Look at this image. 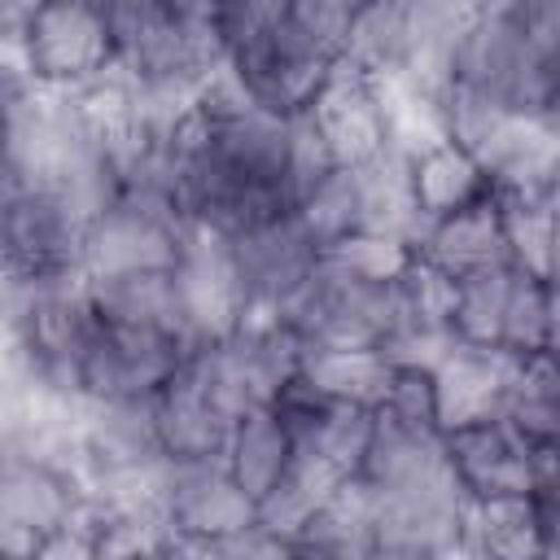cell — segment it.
I'll return each instance as SVG.
<instances>
[{
    "mask_svg": "<svg viewBox=\"0 0 560 560\" xmlns=\"http://www.w3.org/2000/svg\"><path fill=\"white\" fill-rule=\"evenodd\" d=\"M354 4L346 0H232L214 4L223 74L271 118H302L341 66Z\"/></svg>",
    "mask_w": 560,
    "mask_h": 560,
    "instance_id": "cell-1",
    "label": "cell"
},
{
    "mask_svg": "<svg viewBox=\"0 0 560 560\" xmlns=\"http://www.w3.org/2000/svg\"><path fill=\"white\" fill-rule=\"evenodd\" d=\"M118 74L158 109L188 105L219 70V31L214 4H179V0H118Z\"/></svg>",
    "mask_w": 560,
    "mask_h": 560,
    "instance_id": "cell-2",
    "label": "cell"
},
{
    "mask_svg": "<svg viewBox=\"0 0 560 560\" xmlns=\"http://www.w3.org/2000/svg\"><path fill=\"white\" fill-rule=\"evenodd\" d=\"M192 236L197 232L171 201L166 175L118 184L88 214L83 280L101 284V280L175 271Z\"/></svg>",
    "mask_w": 560,
    "mask_h": 560,
    "instance_id": "cell-3",
    "label": "cell"
},
{
    "mask_svg": "<svg viewBox=\"0 0 560 560\" xmlns=\"http://www.w3.org/2000/svg\"><path fill=\"white\" fill-rule=\"evenodd\" d=\"M88 206L61 188L0 175V284L39 289L83 280Z\"/></svg>",
    "mask_w": 560,
    "mask_h": 560,
    "instance_id": "cell-4",
    "label": "cell"
},
{
    "mask_svg": "<svg viewBox=\"0 0 560 560\" xmlns=\"http://www.w3.org/2000/svg\"><path fill=\"white\" fill-rule=\"evenodd\" d=\"M18 70L26 88L70 96L118 70L114 9L96 0L26 4L18 26Z\"/></svg>",
    "mask_w": 560,
    "mask_h": 560,
    "instance_id": "cell-5",
    "label": "cell"
},
{
    "mask_svg": "<svg viewBox=\"0 0 560 560\" xmlns=\"http://www.w3.org/2000/svg\"><path fill=\"white\" fill-rule=\"evenodd\" d=\"M88 490L66 446H0V556L26 560L44 538L88 516Z\"/></svg>",
    "mask_w": 560,
    "mask_h": 560,
    "instance_id": "cell-6",
    "label": "cell"
},
{
    "mask_svg": "<svg viewBox=\"0 0 560 560\" xmlns=\"http://www.w3.org/2000/svg\"><path fill=\"white\" fill-rule=\"evenodd\" d=\"M192 350L197 346L162 328H122V324L96 319V332L74 372V402L79 407L149 402Z\"/></svg>",
    "mask_w": 560,
    "mask_h": 560,
    "instance_id": "cell-7",
    "label": "cell"
},
{
    "mask_svg": "<svg viewBox=\"0 0 560 560\" xmlns=\"http://www.w3.org/2000/svg\"><path fill=\"white\" fill-rule=\"evenodd\" d=\"M442 459L464 503L556 494V446L521 438L508 420H481L442 433Z\"/></svg>",
    "mask_w": 560,
    "mask_h": 560,
    "instance_id": "cell-8",
    "label": "cell"
},
{
    "mask_svg": "<svg viewBox=\"0 0 560 560\" xmlns=\"http://www.w3.org/2000/svg\"><path fill=\"white\" fill-rule=\"evenodd\" d=\"M302 122L337 171H368V166L385 162L389 153H398L385 83L346 61L319 88V96L311 101Z\"/></svg>",
    "mask_w": 560,
    "mask_h": 560,
    "instance_id": "cell-9",
    "label": "cell"
},
{
    "mask_svg": "<svg viewBox=\"0 0 560 560\" xmlns=\"http://www.w3.org/2000/svg\"><path fill=\"white\" fill-rule=\"evenodd\" d=\"M219 245H223L236 289H241L245 319L280 315L302 293V284L315 276V262H319V249L302 232L293 210L249 223L232 236H219Z\"/></svg>",
    "mask_w": 560,
    "mask_h": 560,
    "instance_id": "cell-10",
    "label": "cell"
},
{
    "mask_svg": "<svg viewBox=\"0 0 560 560\" xmlns=\"http://www.w3.org/2000/svg\"><path fill=\"white\" fill-rule=\"evenodd\" d=\"M302 346H337V350H385L398 319L389 289L354 284L315 262V276L302 293L276 315Z\"/></svg>",
    "mask_w": 560,
    "mask_h": 560,
    "instance_id": "cell-11",
    "label": "cell"
},
{
    "mask_svg": "<svg viewBox=\"0 0 560 560\" xmlns=\"http://www.w3.org/2000/svg\"><path fill=\"white\" fill-rule=\"evenodd\" d=\"M153 442L162 451L166 464H206L223 455L228 429H232V411L219 402V394L210 389L197 350L179 363V372L144 402Z\"/></svg>",
    "mask_w": 560,
    "mask_h": 560,
    "instance_id": "cell-12",
    "label": "cell"
},
{
    "mask_svg": "<svg viewBox=\"0 0 560 560\" xmlns=\"http://www.w3.org/2000/svg\"><path fill=\"white\" fill-rule=\"evenodd\" d=\"M158 516L179 538L223 547L258 521V508L236 490L223 459H206V464H166L158 490Z\"/></svg>",
    "mask_w": 560,
    "mask_h": 560,
    "instance_id": "cell-13",
    "label": "cell"
},
{
    "mask_svg": "<svg viewBox=\"0 0 560 560\" xmlns=\"http://www.w3.org/2000/svg\"><path fill=\"white\" fill-rule=\"evenodd\" d=\"M556 494L486 499L464 508V560H560Z\"/></svg>",
    "mask_w": 560,
    "mask_h": 560,
    "instance_id": "cell-14",
    "label": "cell"
},
{
    "mask_svg": "<svg viewBox=\"0 0 560 560\" xmlns=\"http://www.w3.org/2000/svg\"><path fill=\"white\" fill-rule=\"evenodd\" d=\"M402 184H407V201L420 228L446 214H459L494 192L486 166L446 131L402 149Z\"/></svg>",
    "mask_w": 560,
    "mask_h": 560,
    "instance_id": "cell-15",
    "label": "cell"
},
{
    "mask_svg": "<svg viewBox=\"0 0 560 560\" xmlns=\"http://www.w3.org/2000/svg\"><path fill=\"white\" fill-rule=\"evenodd\" d=\"M433 402H438V429H468L481 420H503L508 402V381H512V359L494 350H472V346H446L433 363Z\"/></svg>",
    "mask_w": 560,
    "mask_h": 560,
    "instance_id": "cell-16",
    "label": "cell"
},
{
    "mask_svg": "<svg viewBox=\"0 0 560 560\" xmlns=\"http://www.w3.org/2000/svg\"><path fill=\"white\" fill-rule=\"evenodd\" d=\"M416 254L438 267L451 280H472L486 271L508 267V245H503V219H499V192L486 201L446 214L438 223H424L416 232Z\"/></svg>",
    "mask_w": 560,
    "mask_h": 560,
    "instance_id": "cell-17",
    "label": "cell"
},
{
    "mask_svg": "<svg viewBox=\"0 0 560 560\" xmlns=\"http://www.w3.org/2000/svg\"><path fill=\"white\" fill-rule=\"evenodd\" d=\"M219 459H223L228 477L236 481V490L254 508H262L289 481V472L298 464V446H293V433L276 407H254V411H241L232 420Z\"/></svg>",
    "mask_w": 560,
    "mask_h": 560,
    "instance_id": "cell-18",
    "label": "cell"
},
{
    "mask_svg": "<svg viewBox=\"0 0 560 560\" xmlns=\"http://www.w3.org/2000/svg\"><path fill=\"white\" fill-rule=\"evenodd\" d=\"M446 459H442V433L402 424L385 411H372V433L359 459L354 481L368 490H411L429 481H446Z\"/></svg>",
    "mask_w": 560,
    "mask_h": 560,
    "instance_id": "cell-19",
    "label": "cell"
},
{
    "mask_svg": "<svg viewBox=\"0 0 560 560\" xmlns=\"http://www.w3.org/2000/svg\"><path fill=\"white\" fill-rule=\"evenodd\" d=\"M394 359L385 350H337V346H302L298 381L328 398L359 411H376L389 389Z\"/></svg>",
    "mask_w": 560,
    "mask_h": 560,
    "instance_id": "cell-20",
    "label": "cell"
},
{
    "mask_svg": "<svg viewBox=\"0 0 560 560\" xmlns=\"http://www.w3.org/2000/svg\"><path fill=\"white\" fill-rule=\"evenodd\" d=\"M508 267L556 284V184L547 188H512L499 192Z\"/></svg>",
    "mask_w": 560,
    "mask_h": 560,
    "instance_id": "cell-21",
    "label": "cell"
},
{
    "mask_svg": "<svg viewBox=\"0 0 560 560\" xmlns=\"http://www.w3.org/2000/svg\"><path fill=\"white\" fill-rule=\"evenodd\" d=\"M503 420L521 438H529L538 446H556V433H560V376H556V354L512 359Z\"/></svg>",
    "mask_w": 560,
    "mask_h": 560,
    "instance_id": "cell-22",
    "label": "cell"
},
{
    "mask_svg": "<svg viewBox=\"0 0 560 560\" xmlns=\"http://www.w3.org/2000/svg\"><path fill=\"white\" fill-rule=\"evenodd\" d=\"M411 258H416V241L394 236V232H372V228L346 232L319 249L324 271L346 276L354 284H372V289H389L407 271Z\"/></svg>",
    "mask_w": 560,
    "mask_h": 560,
    "instance_id": "cell-23",
    "label": "cell"
},
{
    "mask_svg": "<svg viewBox=\"0 0 560 560\" xmlns=\"http://www.w3.org/2000/svg\"><path fill=\"white\" fill-rule=\"evenodd\" d=\"M88 560H162L171 529L149 508H88Z\"/></svg>",
    "mask_w": 560,
    "mask_h": 560,
    "instance_id": "cell-24",
    "label": "cell"
},
{
    "mask_svg": "<svg viewBox=\"0 0 560 560\" xmlns=\"http://www.w3.org/2000/svg\"><path fill=\"white\" fill-rule=\"evenodd\" d=\"M499 354H508V359L556 354V284L512 271Z\"/></svg>",
    "mask_w": 560,
    "mask_h": 560,
    "instance_id": "cell-25",
    "label": "cell"
},
{
    "mask_svg": "<svg viewBox=\"0 0 560 560\" xmlns=\"http://www.w3.org/2000/svg\"><path fill=\"white\" fill-rule=\"evenodd\" d=\"M402 424H416V429H438V402H433V372L429 363H407V359H394V372H389V389H385V402L376 407Z\"/></svg>",
    "mask_w": 560,
    "mask_h": 560,
    "instance_id": "cell-26",
    "label": "cell"
},
{
    "mask_svg": "<svg viewBox=\"0 0 560 560\" xmlns=\"http://www.w3.org/2000/svg\"><path fill=\"white\" fill-rule=\"evenodd\" d=\"M219 556H223V560H293V556H298V542L254 521L245 534H236L232 542H223Z\"/></svg>",
    "mask_w": 560,
    "mask_h": 560,
    "instance_id": "cell-27",
    "label": "cell"
},
{
    "mask_svg": "<svg viewBox=\"0 0 560 560\" xmlns=\"http://www.w3.org/2000/svg\"><path fill=\"white\" fill-rule=\"evenodd\" d=\"M26 92V79L18 70V57L13 52H0V175H4V140H9V114H13V101Z\"/></svg>",
    "mask_w": 560,
    "mask_h": 560,
    "instance_id": "cell-28",
    "label": "cell"
},
{
    "mask_svg": "<svg viewBox=\"0 0 560 560\" xmlns=\"http://www.w3.org/2000/svg\"><path fill=\"white\" fill-rule=\"evenodd\" d=\"M162 560H219V547L171 534V538H166V547H162Z\"/></svg>",
    "mask_w": 560,
    "mask_h": 560,
    "instance_id": "cell-29",
    "label": "cell"
},
{
    "mask_svg": "<svg viewBox=\"0 0 560 560\" xmlns=\"http://www.w3.org/2000/svg\"><path fill=\"white\" fill-rule=\"evenodd\" d=\"M293 560H341V556H332V551H319V547H298V556Z\"/></svg>",
    "mask_w": 560,
    "mask_h": 560,
    "instance_id": "cell-30",
    "label": "cell"
},
{
    "mask_svg": "<svg viewBox=\"0 0 560 560\" xmlns=\"http://www.w3.org/2000/svg\"><path fill=\"white\" fill-rule=\"evenodd\" d=\"M363 560H424V556H402V551H368Z\"/></svg>",
    "mask_w": 560,
    "mask_h": 560,
    "instance_id": "cell-31",
    "label": "cell"
},
{
    "mask_svg": "<svg viewBox=\"0 0 560 560\" xmlns=\"http://www.w3.org/2000/svg\"><path fill=\"white\" fill-rule=\"evenodd\" d=\"M219 560H223V556H219Z\"/></svg>",
    "mask_w": 560,
    "mask_h": 560,
    "instance_id": "cell-32",
    "label": "cell"
},
{
    "mask_svg": "<svg viewBox=\"0 0 560 560\" xmlns=\"http://www.w3.org/2000/svg\"><path fill=\"white\" fill-rule=\"evenodd\" d=\"M0 560H4V556H0Z\"/></svg>",
    "mask_w": 560,
    "mask_h": 560,
    "instance_id": "cell-33",
    "label": "cell"
}]
</instances>
